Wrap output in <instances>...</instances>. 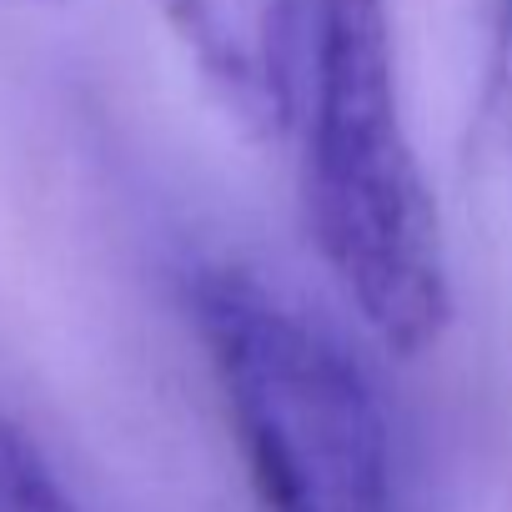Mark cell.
Wrapping results in <instances>:
<instances>
[{
  "mask_svg": "<svg viewBox=\"0 0 512 512\" xmlns=\"http://www.w3.org/2000/svg\"><path fill=\"white\" fill-rule=\"evenodd\" d=\"M297 126L302 211L327 277L387 352H427L452 317V272L387 0H307Z\"/></svg>",
  "mask_w": 512,
  "mask_h": 512,
  "instance_id": "6da1fadb",
  "label": "cell"
},
{
  "mask_svg": "<svg viewBox=\"0 0 512 512\" xmlns=\"http://www.w3.org/2000/svg\"><path fill=\"white\" fill-rule=\"evenodd\" d=\"M226 427L267 512H392V422L367 367L241 262L186 277Z\"/></svg>",
  "mask_w": 512,
  "mask_h": 512,
  "instance_id": "7a4b0ae2",
  "label": "cell"
},
{
  "mask_svg": "<svg viewBox=\"0 0 512 512\" xmlns=\"http://www.w3.org/2000/svg\"><path fill=\"white\" fill-rule=\"evenodd\" d=\"M216 106L256 141L297 126L307 0H156Z\"/></svg>",
  "mask_w": 512,
  "mask_h": 512,
  "instance_id": "3957f363",
  "label": "cell"
},
{
  "mask_svg": "<svg viewBox=\"0 0 512 512\" xmlns=\"http://www.w3.org/2000/svg\"><path fill=\"white\" fill-rule=\"evenodd\" d=\"M0 512H81L56 467L11 417H0Z\"/></svg>",
  "mask_w": 512,
  "mask_h": 512,
  "instance_id": "277c9868",
  "label": "cell"
},
{
  "mask_svg": "<svg viewBox=\"0 0 512 512\" xmlns=\"http://www.w3.org/2000/svg\"><path fill=\"white\" fill-rule=\"evenodd\" d=\"M482 126L492 141V156L512 186V0L492 6V36H487V81H482Z\"/></svg>",
  "mask_w": 512,
  "mask_h": 512,
  "instance_id": "5b68a950",
  "label": "cell"
},
{
  "mask_svg": "<svg viewBox=\"0 0 512 512\" xmlns=\"http://www.w3.org/2000/svg\"><path fill=\"white\" fill-rule=\"evenodd\" d=\"M21 6H66V0H21Z\"/></svg>",
  "mask_w": 512,
  "mask_h": 512,
  "instance_id": "8992f818",
  "label": "cell"
}]
</instances>
